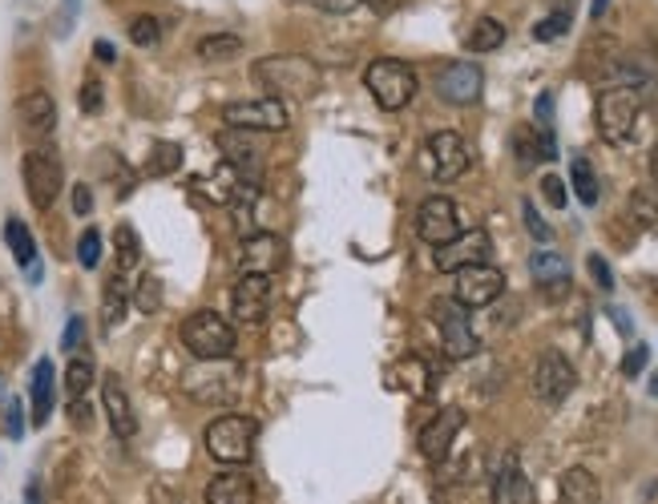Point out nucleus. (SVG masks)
<instances>
[{"label": "nucleus", "instance_id": "1", "mask_svg": "<svg viewBox=\"0 0 658 504\" xmlns=\"http://www.w3.org/2000/svg\"><path fill=\"white\" fill-rule=\"evenodd\" d=\"M255 440H259V419L255 416H243V412H226V416H214L202 432V444H207V452L211 460L226 468H238L247 464L250 456H255Z\"/></svg>", "mask_w": 658, "mask_h": 504}, {"label": "nucleus", "instance_id": "2", "mask_svg": "<svg viewBox=\"0 0 658 504\" xmlns=\"http://www.w3.org/2000/svg\"><path fill=\"white\" fill-rule=\"evenodd\" d=\"M255 81H259L271 98H295L308 101L320 89V65L308 57H263L255 65Z\"/></svg>", "mask_w": 658, "mask_h": 504}, {"label": "nucleus", "instance_id": "3", "mask_svg": "<svg viewBox=\"0 0 658 504\" xmlns=\"http://www.w3.org/2000/svg\"><path fill=\"white\" fill-rule=\"evenodd\" d=\"M182 347H187L199 363H223V359L235 356L238 335L219 311H194V315H187V323H182Z\"/></svg>", "mask_w": 658, "mask_h": 504}, {"label": "nucleus", "instance_id": "4", "mask_svg": "<svg viewBox=\"0 0 658 504\" xmlns=\"http://www.w3.org/2000/svg\"><path fill=\"white\" fill-rule=\"evenodd\" d=\"M364 86H368V93L376 98L380 110L397 113L416 98L421 81H416V69H412V65L397 61V57H376V61L364 69Z\"/></svg>", "mask_w": 658, "mask_h": 504}, {"label": "nucleus", "instance_id": "5", "mask_svg": "<svg viewBox=\"0 0 658 504\" xmlns=\"http://www.w3.org/2000/svg\"><path fill=\"white\" fill-rule=\"evenodd\" d=\"M638 93H643V89H634V86H606L598 93L594 117L610 146H626L634 137L638 110H643V98H638Z\"/></svg>", "mask_w": 658, "mask_h": 504}, {"label": "nucleus", "instance_id": "6", "mask_svg": "<svg viewBox=\"0 0 658 504\" xmlns=\"http://www.w3.org/2000/svg\"><path fill=\"white\" fill-rule=\"evenodd\" d=\"M226 130H247V134H283L291 125V113L279 98H255V101H226L223 105Z\"/></svg>", "mask_w": 658, "mask_h": 504}, {"label": "nucleus", "instance_id": "7", "mask_svg": "<svg viewBox=\"0 0 658 504\" xmlns=\"http://www.w3.org/2000/svg\"><path fill=\"white\" fill-rule=\"evenodd\" d=\"M433 323H436V332H440V344H445L448 359H472L477 356L481 339H477V332H472L469 307H460L457 299H436Z\"/></svg>", "mask_w": 658, "mask_h": 504}, {"label": "nucleus", "instance_id": "8", "mask_svg": "<svg viewBox=\"0 0 658 504\" xmlns=\"http://www.w3.org/2000/svg\"><path fill=\"white\" fill-rule=\"evenodd\" d=\"M424 173L433 178V182H457L460 173L469 170V146H465V137L453 134V130H436L428 142H424Z\"/></svg>", "mask_w": 658, "mask_h": 504}, {"label": "nucleus", "instance_id": "9", "mask_svg": "<svg viewBox=\"0 0 658 504\" xmlns=\"http://www.w3.org/2000/svg\"><path fill=\"white\" fill-rule=\"evenodd\" d=\"M21 173H25L29 202H33L37 210H49L53 202H57V194H62V186H65L62 158H57L53 149H29Z\"/></svg>", "mask_w": 658, "mask_h": 504}, {"label": "nucleus", "instance_id": "10", "mask_svg": "<svg viewBox=\"0 0 658 504\" xmlns=\"http://www.w3.org/2000/svg\"><path fill=\"white\" fill-rule=\"evenodd\" d=\"M457 291H453V299H457L460 307H489V303H498L501 291H505V275L493 267V262H472V267H460L457 275Z\"/></svg>", "mask_w": 658, "mask_h": 504}, {"label": "nucleus", "instance_id": "11", "mask_svg": "<svg viewBox=\"0 0 658 504\" xmlns=\"http://www.w3.org/2000/svg\"><path fill=\"white\" fill-rule=\"evenodd\" d=\"M578 388V371H573V363L561 351H542V359H537L534 368V395L542 400V404L558 407L570 400V392Z\"/></svg>", "mask_w": 658, "mask_h": 504}, {"label": "nucleus", "instance_id": "12", "mask_svg": "<svg viewBox=\"0 0 658 504\" xmlns=\"http://www.w3.org/2000/svg\"><path fill=\"white\" fill-rule=\"evenodd\" d=\"M416 234H421V243H428V246L453 243V238L460 234L457 202H453V198H445V194L424 198L421 210H416Z\"/></svg>", "mask_w": 658, "mask_h": 504}, {"label": "nucleus", "instance_id": "13", "mask_svg": "<svg viewBox=\"0 0 658 504\" xmlns=\"http://www.w3.org/2000/svg\"><path fill=\"white\" fill-rule=\"evenodd\" d=\"M436 255V271L440 275H457L460 267H472V262H489L493 259V238L484 231H460L453 243L445 246H433Z\"/></svg>", "mask_w": 658, "mask_h": 504}, {"label": "nucleus", "instance_id": "14", "mask_svg": "<svg viewBox=\"0 0 658 504\" xmlns=\"http://www.w3.org/2000/svg\"><path fill=\"white\" fill-rule=\"evenodd\" d=\"M214 146H219V154H223L226 170L238 173L247 186H259L263 182V154L259 146L247 137V130H223V134L214 137Z\"/></svg>", "mask_w": 658, "mask_h": 504}, {"label": "nucleus", "instance_id": "15", "mask_svg": "<svg viewBox=\"0 0 658 504\" xmlns=\"http://www.w3.org/2000/svg\"><path fill=\"white\" fill-rule=\"evenodd\" d=\"M283 255H287V246L279 234L271 231L247 234L243 246H238V275H275L283 267Z\"/></svg>", "mask_w": 658, "mask_h": 504}, {"label": "nucleus", "instance_id": "16", "mask_svg": "<svg viewBox=\"0 0 658 504\" xmlns=\"http://www.w3.org/2000/svg\"><path fill=\"white\" fill-rule=\"evenodd\" d=\"M231 311L238 323H263L271 311V275H238L231 287Z\"/></svg>", "mask_w": 658, "mask_h": 504}, {"label": "nucleus", "instance_id": "17", "mask_svg": "<svg viewBox=\"0 0 658 504\" xmlns=\"http://www.w3.org/2000/svg\"><path fill=\"white\" fill-rule=\"evenodd\" d=\"M481 89H484L481 65L469 61L445 65L440 77H436V98L448 101V105H472V101H481Z\"/></svg>", "mask_w": 658, "mask_h": 504}, {"label": "nucleus", "instance_id": "18", "mask_svg": "<svg viewBox=\"0 0 658 504\" xmlns=\"http://www.w3.org/2000/svg\"><path fill=\"white\" fill-rule=\"evenodd\" d=\"M460 428H465V412L460 407H440L416 436V448H421L424 460H445L453 452V440L460 436Z\"/></svg>", "mask_w": 658, "mask_h": 504}, {"label": "nucleus", "instance_id": "19", "mask_svg": "<svg viewBox=\"0 0 658 504\" xmlns=\"http://www.w3.org/2000/svg\"><path fill=\"white\" fill-rule=\"evenodd\" d=\"M101 407H105V419H110L113 436H118V440H130V436L137 432V416H134V404H130L122 380H118L113 371L101 380Z\"/></svg>", "mask_w": 658, "mask_h": 504}, {"label": "nucleus", "instance_id": "20", "mask_svg": "<svg viewBox=\"0 0 658 504\" xmlns=\"http://www.w3.org/2000/svg\"><path fill=\"white\" fill-rule=\"evenodd\" d=\"M529 275L537 287H546L549 295H566L570 291V262L558 250H534L529 255Z\"/></svg>", "mask_w": 658, "mask_h": 504}, {"label": "nucleus", "instance_id": "21", "mask_svg": "<svg viewBox=\"0 0 658 504\" xmlns=\"http://www.w3.org/2000/svg\"><path fill=\"white\" fill-rule=\"evenodd\" d=\"M29 400H33V424L45 428L53 416V400H57V371H53V359H41L37 368H33Z\"/></svg>", "mask_w": 658, "mask_h": 504}, {"label": "nucleus", "instance_id": "22", "mask_svg": "<svg viewBox=\"0 0 658 504\" xmlns=\"http://www.w3.org/2000/svg\"><path fill=\"white\" fill-rule=\"evenodd\" d=\"M493 504H534V484H529V477H525L513 456L493 477Z\"/></svg>", "mask_w": 658, "mask_h": 504}, {"label": "nucleus", "instance_id": "23", "mask_svg": "<svg viewBox=\"0 0 658 504\" xmlns=\"http://www.w3.org/2000/svg\"><path fill=\"white\" fill-rule=\"evenodd\" d=\"M16 113H21V125H25L29 134H53L57 130V105H53V98L45 93V89H33V93H25L21 98V105H16Z\"/></svg>", "mask_w": 658, "mask_h": 504}, {"label": "nucleus", "instance_id": "24", "mask_svg": "<svg viewBox=\"0 0 658 504\" xmlns=\"http://www.w3.org/2000/svg\"><path fill=\"white\" fill-rule=\"evenodd\" d=\"M207 504H255V480L247 472H223L207 484Z\"/></svg>", "mask_w": 658, "mask_h": 504}, {"label": "nucleus", "instance_id": "25", "mask_svg": "<svg viewBox=\"0 0 658 504\" xmlns=\"http://www.w3.org/2000/svg\"><path fill=\"white\" fill-rule=\"evenodd\" d=\"M4 243H9V250H13L16 267H25L29 279H41L37 271V243H33V231H29L21 219H9L4 222Z\"/></svg>", "mask_w": 658, "mask_h": 504}, {"label": "nucleus", "instance_id": "26", "mask_svg": "<svg viewBox=\"0 0 658 504\" xmlns=\"http://www.w3.org/2000/svg\"><path fill=\"white\" fill-rule=\"evenodd\" d=\"M561 504H602V489L590 468L561 472Z\"/></svg>", "mask_w": 658, "mask_h": 504}, {"label": "nucleus", "instance_id": "27", "mask_svg": "<svg viewBox=\"0 0 658 504\" xmlns=\"http://www.w3.org/2000/svg\"><path fill=\"white\" fill-rule=\"evenodd\" d=\"M125 307H130V287H125L122 271H113L110 283H105V295H101V323H105V332H113L125 320Z\"/></svg>", "mask_w": 658, "mask_h": 504}, {"label": "nucleus", "instance_id": "28", "mask_svg": "<svg viewBox=\"0 0 658 504\" xmlns=\"http://www.w3.org/2000/svg\"><path fill=\"white\" fill-rule=\"evenodd\" d=\"M501 45H505V25L493 21V16H481V21L469 29V37H465V49L469 53H498Z\"/></svg>", "mask_w": 658, "mask_h": 504}, {"label": "nucleus", "instance_id": "29", "mask_svg": "<svg viewBox=\"0 0 658 504\" xmlns=\"http://www.w3.org/2000/svg\"><path fill=\"white\" fill-rule=\"evenodd\" d=\"M392 380H400V388L412 395H428V388H433V368H428L421 356H409L392 371Z\"/></svg>", "mask_w": 658, "mask_h": 504}, {"label": "nucleus", "instance_id": "30", "mask_svg": "<svg viewBox=\"0 0 658 504\" xmlns=\"http://www.w3.org/2000/svg\"><path fill=\"white\" fill-rule=\"evenodd\" d=\"M570 182H573V194L582 206H598V198H602V186H598V173L590 166V158H573L570 161Z\"/></svg>", "mask_w": 658, "mask_h": 504}, {"label": "nucleus", "instance_id": "31", "mask_svg": "<svg viewBox=\"0 0 658 504\" xmlns=\"http://www.w3.org/2000/svg\"><path fill=\"white\" fill-rule=\"evenodd\" d=\"M113 250H118V271H134L137 259H142V243H137V231L130 222H122L118 231H113Z\"/></svg>", "mask_w": 658, "mask_h": 504}, {"label": "nucleus", "instance_id": "32", "mask_svg": "<svg viewBox=\"0 0 658 504\" xmlns=\"http://www.w3.org/2000/svg\"><path fill=\"white\" fill-rule=\"evenodd\" d=\"M238 53H243V37L238 33H211V37L199 41L202 61H226V57H238Z\"/></svg>", "mask_w": 658, "mask_h": 504}, {"label": "nucleus", "instance_id": "33", "mask_svg": "<svg viewBox=\"0 0 658 504\" xmlns=\"http://www.w3.org/2000/svg\"><path fill=\"white\" fill-rule=\"evenodd\" d=\"M89 388H93V363H89V356H74L69 371H65V395L69 400H86Z\"/></svg>", "mask_w": 658, "mask_h": 504}, {"label": "nucleus", "instance_id": "34", "mask_svg": "<svg viewBox=\"0 0 658 504\" xmlns=\"http://www.w3.org/2000/svg\"><path fill=\"white\" fill-rule=\"evenodd\" d=\"M178 161H182V146H175V142H158V146L149 149V173L154 178L178 170Z\"/></svg>", "mask_w": 658, "mask_h": 504}, {"label": "nucleus", "instance_id": "35", "mask_svg": "<svg viewBox=\"0 0 658 504\" xmlns=\"http://www.w3.org/2000/svg\"><path fill=\"white\" fill-rule=\"evenodd\" d=\"M0 432L9 436V440H21L25 436V407H21V400H4V412H0Z\"/></svg>", "mask_w": 658, "mask_h": 504}, {"label": "nucleus", "instance_id": "36", "mask_svg": "<svg viewBox=\"0 0 658 504\" xmlns=\"http://www.w3.org/2000/svg\"><path fill=\"white\" fill-rule=\"evenodd\" d=\"M134 303H137V311H146V315L161 311V283L154 279V275H142V279H137Z\"/></svg>", "mask_w": 658, "mask_h": 504}, {"label": "nucleus", "instance_id": "37", "mask_svg": "<svg viewBox=\"0 0 658 504\" xmlns=\"http://www.w3.org/2000/svg\"><path fill=\"white\" fill-rule=\"evenodd\" d=\"M130 41H134V45H142V49L158 45V41H161V21H158V16H134V21H130Z\"/></svg>", "mask_w": 658, "mask_h": 504}, {"label": "nucleus", "instance_id": "38", "mask_svg": "<svg viewBox=\"0 0 658 504\" xmlns=\"http://www.w3.org/2000/svg\"><path fill=\"white\" fill-rule=\"evenodd\" d=\"M570 21H573L570 9H558V13H549L546 21H537V25H534V37H537V41H558L561 33H570Z\"/></svg>", "mask_w": 658, "mask_h": 504}, {"label": "nucleus", "instance_id": "39", "mask_svg": "<svg viewBox=\"0 0 658 504\" xmlns=\"http://www.w3.org/2000/svg\"><path fill=\"white\" fill-rule=\"evenodd\" d=\"M77 262H81L86 271H93V267L101 262V234L93 231V226H89V231L77 238Z\"/></svg>", "mask_w": 658, "mask_h": 504}, {"label": "nucleus", "instance_id": "40", "mask_svg": "<svg viewBox=\"0 0 658 504\" xmlns=\"http://www.w3.org/2000/svg\"><path fill=\"white\" fill-rule=\"evenodd\" d=\"M522 214H525V231L534 234L537 243H549V238H554V231H549V226H546V219H542V214H537V206H534V202H522Z\"/></svg>", "mask_w": 658, "mask_h": 504}, {"label": "nucleus", "instance_id": "41", "mask_svg": "<svg viewBox=\"0 0 658 504\" xmlns=\"http://www.w3.org/2000/svg\"><path fill=\"white\" fill-rule=\"evenodd\" d=\"M542 194H546L549 206H558V210L570 202V198H566V182H561L558 173H546V178H542Z\"/></svg>", "mask_w": 658, "mask_h": 504}, {"label": "nucleus", "instance_id": "42", "mask_svg": "<svg viewBox=\"0 0 658 504\" xmlns=\"http://www.w3.org/2000/svg\"><path fill=\"white\" fill-rule=\"evenodd\" d=\"M81 344H86V320H81V315H74V320H69V327H65V335H62V347H65V351H81Z\"/></svg>", "mask_w": 658, "mask_h": 504}, {"label": "nucleus", "instance_id": "43", "mask_svg": "<svg viewBox=\"0 0 658 504\" xmlns=\"http://www.w3.org/2000/svg\"><path fill=\"white\" fill-rule=\"evenodd\" d=\"M101 105H105V98H101V81H98V77H89L86 86H81V110L101 113Z\"/></svg>", "mask_w": 658, "mask_h": 504}, {"label": "nucleus", "instance_id": "44", "mask_svg": "<svg viewBox=\"0 0 658 504\" xmlns=\"http://www.w3.org/2000/svg\"><path fill=\"white\" fill-rule=\"evenodd\" d=\"M646 356H650V351H646L643 344L631 347V351H626V359H622V376H631V380H634V376L646 368Z\"/></svg>", "mask_w": 658, "mask_h": 504}, {"label": "nucleus", "instance_id": "45", "mask_svg": "<svg viewBox=\"0 0 658 504\" xmlns=\"http://www.w3.org/2000/svg\"><path fill=\"white\" fill-rule=\"evenodd\" d=\"M590 275H594V283L602 287V291H614V275H610L602 255H590Z\"/></svg>", "mask_w": 658, "mask_h": 504}, {"label": "nucleus", "instance_id": "46", "mask_svg": "<svg viewBox=\"0 0 658 504\" xmlns=\"http://www.w3.org/2000/svg\"><path fill=\"white\" fill-rule=\"evenodd\" d=\"M74 210H77V214H81V219H86L89 210H93V190H89L86 182L74 186Z\"/></svg>", "mask_w": 658, "mask_h": 504}, {"label": "nucleus", "instance_id": "47", "mask_svg": "<svg viewBox=\"0 0 658 504\" xmlns=\"http://www.w3.org/2000/svg\"><path fill=\"white\" fill-rule=\"evenodd\" d=\"M534 113H537V122H542V125H549V122H554V93H537V105H534Z\"/></svg>", "mask_w": 658, "mask_h": 504}, {"label": "nucleus", "instance_id": "48", "mask_svg": "<svg viewBox=\"0 0 658 504\" xmlns=\"http://www.w3.org/2000/svg\"><path fill=\"white\" fill-rule=\"evenodd\" d=\"M364 4H368V9H372L376 16H392L400 9V4H404V0H364Z\"/></svg>", "mask_w": 658, "mask_h": 504}, {"label": "nucleus", "instance_id": "49", "mask_svg": "<svg viewBox=\"0 0 658 504\" xmlns=\"http://www.w3.org/2000/svg\"><path fill=\"white\" fill-rule=\"evenodd\" d=\"M315 9H323V13H348L356 0H311Z\"/></svg>", "mask_w": 658, "mask_h": 504}, {"label": "nucleus", "instance_id": "50", "mask_svg": "<svg viewBox=\"0 0 658 504\" xmlns=\"http://www.w3.org/2000/svg\"><path fill=\"white\" fill-rule=\"evenodd\" d=\"M93 57H98V61L110 65V61H118V49H113L110 41H98V45H93Z\"/></svg>", "mask_w": 658, "mask_h": 504}, {"label": "nucleus", "instance_id": "51", "mask_svg": "<svg viewBox=\"0 0 658 504\" xmlns=\"http://www.w3.org/2000/svg\"><path fill=\"white\" fill-rule=\"evenodd\" d=\"M610 315H614V320H618V332H622V335H631V332H634V323H631V315H626V311L610 307Z\"/></svg>", "mask_w": 658, "mask_h": 504}, {"label": "nucleus", "instance_id": "52", "mask_svg": "<svg viewBox=\"0 0 658 504\" xmlns=\"http://www.w3.org/2000/svg\"><path fill=\"white\" fill-rule=\"evenodd\" d=\"M25 504H45V496H41V480H29V489H25Z\"/></svg>", "mask_w": 658, "mask_h": 504}, {"label": "nucleus", "instance_id": "53", "mask_svg": "<svg viewBox=\"0 0 658 504\" xmlns=\"http://www.w3.org/2000/svg\"><path fill=\"white\" fill-rule=\"evenodd\" d=\"M606 4H610V0H594V9H590V16H594V21H602V13H606Z\"/></svg>", "mask_w": 658, "mask_h": 504}, {"label": "nucleus", "instance_id": "54", "mask_svg": "<svg viewBox=\"0 0 658 504\" xmlns=\"http://www.w3.org/2000/svg\"><path fill=\"white\" fill-rule=\"evenodd\" d=\"M650 178L658 182V142H655V149H650Z\"/></svg>", "mask_w": 658, "mask_h": 504}, {"label": "nucleus", "instance_id": "55", "mask_svg": "<svg viewBox=\"0 0 658 504\" xmlns=\"http://www.w3.org/2000/svg\"><path fill=\"white\" fill-rule=\"evenodd\" d=\"M0 404H4V376H0Z\"/></svg>", "mask_w": 658, "mask_h": 504}, {"label": "nucleus", "instance_id": "56", "mask_svg": "<svg viewBox=\"0 0 658 504\" xmlns=\"http://www.w3.org/2000/svg\"><path fill=\"white\" fill-rule=\"evenodd\" d=\"M650 383H655V388H650V392H655V395H658V376H655V380H650Z\"/></svg>", "mask_w": 658, "mask_h": 504}]
</instances>
